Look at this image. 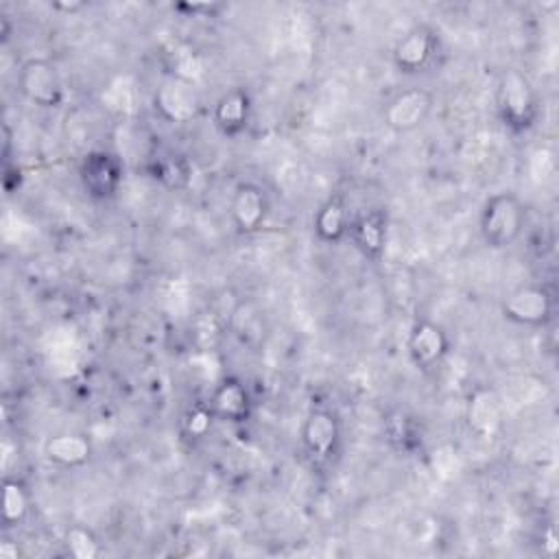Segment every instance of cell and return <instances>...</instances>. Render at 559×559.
<instances>
[{
	"label": "cell",
	"instance_id": "1",
	"mask_svg": "<svg viewBox=\"0 0 559 559\" xmlns=\"http://www.w3.org/2000/svg\"><path fill=\"white\" fill-rule=\"evenodd\" d=\"M496 114L504 129L528 131L539 118V96L533 81L518 68H509L496 83Z\"/></svg>",
	"mask_w": 559,
	"mask_h": 559
},
{
	"label": "cell",
	"instance_id": "2",
	"mask_svg": "<svg viewBox=\"0 0 559 559\" xmlns=\"http://www.w3.org/2000/svg\"><path fill=\"white\" fill-rule=\"evenodd\" d=\"M526 225V205L515 192L502 190L485 199L480 207L478 229L489 249L502 251L518 242Z\"/></svg>",
	"mask_w": 559,
	"mask_h": 559
},
{
	"label": "cell",
	"instance_id": "3",
	"mask_svg": "<svg viewBox=\"0 0 559 559\" xmlns=\"http://www.w3.org/2000/svg\"><path fill=\"white\" fill-rule=\"evenodd\" d=\"M17 90L35 107L57 109L66 100L63 79L46 57H31L17 70Z\"/></svg>",
	"mask_w": 559,
	"mask_h": 559
},
{
	"label": "cell",
	"instance_id": "4",
	"mask_svg": "<svg viewBox=\"0 0 559 559\" xmlns=\"http://www.w3.org/2000/svg\"><path fill=\"white\" fill-rule=\"evenodd\" d=\"M124 177L120 157L105 148H94L79 164V181L83 192L94 201H109L118 194Z\"/></svg>",
	"mask_w": 559,
	"mask_h": 559
},
{
	"label": "cell",
	"instance_id": "5",
	"mask_svg": "<svg viewBox=\"0 0 559 559\" xmlns=\"http://www.w3.org/2000/svg\"><path fill=\"white\" fill-rule=\"evenodd\" d=\"M341 443V421L328 406H312L301 424V448L312 465H328Z\"/></svg>",
	"mask_w": 559,
	"mask_h": 559
},
{
	"label": "cell",
	"instance_id": "6",
	"mask_svg": "<svg viewBox=\"0 0 559 559\" xmlns=\"http://www.w3.org/2000/svg\"><path fill=\"white\" fill-rule=\"evenodd\" d=\"M555 299L542 284H522L502 299V317L515 325L544 328L552 319Z\"/></svg>",
	"mask_w": 559,
	"mask_h": 559
},
{
	"label": "cell",
	"instance_id": "7",
	"mask_svg": "<svg viewBox=\"0 0 559 559\" xmlns=\"http://www.w3.org/2000/svg\"><path fill=\"white\" fill-rule=\"evenodd\" d=\"M432 105H435L432 92H428L426 87H408L395 94L384 105L382 120L391 131L408 133L419 129L428 120Z\"/></svg>",
	"mask_w": 559,
	"mask_h": 559
},
{
	"label": "cell",
	"instance_id": "8",
	"mask_svg": "<svg viewBox=\"0 0 559 559\" xmlns=\"http://www.w3.org/2000/svg\"><path fill=\"white\" fill-rule=\"evenodd\" d=\"M437 52V33L426 26L417 24L408 28L393 46L391 61L397 72L402 74H419L424 72Z\"/></svg>",
	"mask_w": 559,
	"mask_h": 559
},
{
	"label": "cell",
	"instance_id": "9",
	"mask_svg": "<svg viewBox=\"0 0 559 559\" xmlns=\"http://www.w3.org/2000/svg\"><path fill=\"white\" fill-rule=\"evenodd\" d=\"M271 212L269 194L255 181H240L229 201V216L238 234L249 236L262 229Z\"/></svg>",
	"mask_w": 559,
	"mask_h": 559
},
{
	"label": "cell",
	"instance_id": "10",
	"mask_svg": "<svg viewBox=\"0 0 559 559\" xmlns=\"http://www.w3.org/2000/svg\"><path fill=\"white\" fill-rule=\"evenodd\" d=\"M406 352L411 362L421 369L428 371L437 365L443 362V358L450 352V336L448 332L430 321V319H419L413 323L408 338H406Z\"/></svg>",
	"mask_w": 559,
	"mask_h": 559
},
{
	"label": "cell",
	"instance_id": "11",
	"mask_svg": "<svg viewBox=\"0 0 559 559\" xmlns=\"http://www.w3.org/2000/svg\"><path fill=\"white\" fill-rule=\"evenodd\" d=\"M155 111L173 124L190 122L199 111V96L194 85L175 76H168L153 94Z\"/></svg>",
	"mask_w": 559,
	"mask_h": 559
},
{
	"label": "cell",
	"instance_id": "12",
	"mask_svg": "<svg viewBox=\"0 0 559 559\" xmlns=\"http://www.w3.org/2000/svg\"><path fill=\"white\" fill-rule=\"evenodd\" d=\"M207 406L218 421L234 424V426L247 424L253 413V402H251L249 389L245 386V382L240 378H234V376L223 378L214 386V391L207 400Z\"/></svg>",
	"mask_w": 559,
	"mask_h": 559
},
{
	"label": "cell",
	"instance_id": "13",
	"mask_svg": "<svg viewBox=\"0 0 559 559\" xmlns=\"http://www.w3.org/2000/svg\"><path fill=\"white\" fill-rule=\"evenodd\" d=\"M347 238L371 262L382 260L389 238V216L382 210H367L352 218Z\"/></svg>",
	"mask_w": 559,
	"mask_h": 559
},
{
	"label": "cell",
	"instance_id": "14",
	"mask_svg": "<svg viewBox=\"0 0 559 559\" xmlns=\"http://www.w3.org/2000/svg\"><path fill=\"white\" fill-rule=\"evenodd\" d=\"M251 96L245 87L223 92L214 105V124L225 138H238L247 131L251 120Z\"/></svg>",
	"mask_w": 559,
	"mask_h": 559
},
{
	"label": "cell",
	"instance_id": "15",
	"mask_svg": "<svg viewBox=\"0 0 559 559\" xmlns=\"http://www.w3.org/2000/svg\"><path fill=\"white\" fill-rule=\"evenodd\" d=\"M44 456L63 469H79L92 459V441L83 432H57L44 441Z\"/></svg>",
	"mask_w": 559,
	"mask_h": 559
},
{
	"label": "cell",
	"instance_id": "16",
	"mask_svg": "<svg viewBox=\"0 0 559 559\" xmlns=\"http://www.w3.org/2000/svg\"><path fill=\"white\" fill-rule=\"evenodd\" d=\"M352 225V214L347 210V203L343 197L332 194L328 197L312 218L314 236L325 245H336L347 238Z\"/></svg>",
	"mask_w": 559,
	"mask_h": 559
},
{
	"label": "cell",
	"instance_id": "17",
	"mask_svg": "<svg viewBox=\"0 0 559 559\" xmlns=\"http://www.w3.org/2000/svg\"><path fill=\"white\" fill-rule=\"evenodd\" d=\"M467 426L478 437H493L502 426V406L491 389L478 386L467 402Z\"/></svg>",
	"mask_w": 559,
	"mask_h": 559
},
{
	"label": "cell",
	"instance_id": "18",
	"mask_svg": "<svg viewBox=\"0 0 559 559\" xmlns=\"http://www.w3.org/2000/svg\"><path fill=\"white\" fill-rule=\"evenodd\" d=\"M148 173L151 177L162 183L168 190H183L190 183L192 177V168L188 164V159L179 153H159L151 159L148 164Z\"/></svg>",
	"mask_w": 559,
	"mask_h": 559
},
{
	"label": "cell",
	"instance_id": "19",
	"mask_svg": "<svg viewBox=\"0 0 559 559\" xmlns=\"http://www.w3.org/2000/svg\"><path fill=\"white\" fill-rule=\"evenodd\" d=\"M33 500L26 485L20 478L4 476L2 480V500H0V518L7 528L20 526L31 513Z\"/></svg>",
	"mask_w": 559,
	"mask_h": 559
},
{
	"label": "cell",
	"instance_id": "20",
	"mask_svg": "<svg viewBox=\"0 0 559 559\" xmlns=\"http://www.w3.org/2000/svg\"><path fill=\"white\" fill-rule=\"evenodd\" d=\"M63 544L74 559H96L100 555V544L96 533L83 524L68 526L63 533Z\"/></svg>",
	"mask_w": 559,
	"mask_h": 559
},
{
	"label": "cell",
	"instance_id": "21",
	"mask_svg": "<svg viewBox=\"0 0 559 559\" xmlns=\"http://www.w3.org/2000/svg\"><path fill=\"white\" fill-rule=\"evenodd\" d=\"M384 432H386V439L391 441V445L402 452H411L417 443L413 421L402 411H395L384 419Z\"/></svg>",
	"mask_w": 559,
	"mask_h": 559
},
{
	"label": "cell",
	"instance_id": "22",
	"mask_svg": "<svg viewBox=\"0 0 559 559\" xmlns=\"http://www.w3.org/2000/svg\"><path fill=\"white\" fill-rule=\"evenodd\" d=\"M216 421L214 413L210 411L207 402H199L190 406L183 415V432L188 439H203L212 430V424Z\"/></svg>",
	"mask_w": 559,
	"mask_h": 559
},
{
	"label": "cell",
	"instance_id": "23",
	"mask_svg": "<svg viewBox=\"0 0 559 559\" xmlns=\"http://www.w3.org/2000/svg\"><path fill=\"white\" fill-rule=\"evenodd\" d=\"M0 557L2 559H17V546L11 542H0Z\"/></svg>",
	"mask_w": 559,
	"mask_h": 559
},
{
	"label": "cell",
	"instance_id": "24",
	"mask_svg": "<svg viewBox=\"0 0 559 559\" xmlns=\"http://www.w3.org/2000/svg\"><path fill=\"white\" fill-rule=\"evenodd\" d=\"M83 4L81 2H72V4H61V2H57V4H52V9H66V11H76V9H81Z\"/></svg>",
	"mask_w": 559,
	"mask_h": 559
}]
</instances>
